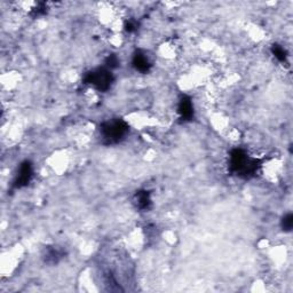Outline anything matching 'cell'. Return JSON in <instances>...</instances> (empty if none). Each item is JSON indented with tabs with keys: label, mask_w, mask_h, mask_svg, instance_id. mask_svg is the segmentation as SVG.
Segmentation results:
<instances>
[{
	"label": "cell",
	"mask_w": 293,
	"mask_h": 293,
	"mask_svg": "<svg viewBox=\"0 0 293 293\" xmlns=\"http://www.w3.org/2000/svg\"><path fill=\"white\" fill-rule=\"evenodd\" d=\"M133 65L135 69L141 72H146L151 68V62H150L149 58L144 53H137L133 58Z\"/></svg>",
	"instance_id": "cell-4"
},
{
	"label": "cell",
	"mask_w": 293,
	"mask_h": 293,
	"mask_svg": "<svg viewBox=\"0 0 293 293\" xmlns=\"http://www.w3.org/2000/svg\"><path fill=\"white\" fill-rule=\"evenodd\" d=\"M193 104H191L189 99H183L181 100L180 106H179V113L181 116L186 118V119H189V118L193 116Z\"/></svg>",
	"instance_id": "cell-5"
},
{
	"label": "cell",
	"mask_w": 293,
	"mask_h": 293,
	"mask_svg": "<svg viewBox=\"0 0 293 293\" xmlns=\"http://www.w3.org/2000/svg\"><path fill=\"white\" fill-rule=\"evenodd\" d=\"M138 204L139 206L142 208H146L150 204V198L148 196V194H142L138 196Z\"/></svg>",
	"instance_id": "cell-6"
},
{
	"label": "cell",
	"mask_w": 293,
	"mask_h": 293,
	"mask_svg": "<svg viewBox=\"0 0 293 293\" xmlns=\"http://www.w3.org/2000/svg\"><path fill=\"white\" fill-rule=\"evenodd\" d=\"M87 84H90L95 88L100 90H106L110 87L113 82V76L108 69H99L96 71L89 72L86 76Z\"/></svg>",
	"instance_id": "cell-2"
},
{
	"label": "cell",
	"mask_w": 293,
	"mask_h": 293,
	"mask_svg": "<svg viewBox=\"0 0 293 293\" xmlns=\"http://www.w3.org/2000/svg\"><path fill=\"white\" fill-rule=\"evenodd\" d=\"M128 130V126L126 123L123 120H111L107 121L102 125L101 128V135L106 140L108 144H116L119 142L120 139L124 138Z\"/></svg>",
	"instance_id": "cell-1"
},
{
	"label": "cell",
	"mask_w": 293,
	"mask_h": 293,
	"mask_svg": "<svg viewBox=\"0 0 293 293\" xmlns=\"http://www.w3.org/2000/svg\"><path fill=\"white\" fill-rule=\"evenodd\" d=\"M32 173H33L32 165H31L29 162H24L21 164L20 171L19 173H17L15 182H14L15 187L21 188L23 186H27V184L30 182L31 177H32Z\"/></svg>",
	"instance_id": "cell-3"
}]
</instances>
